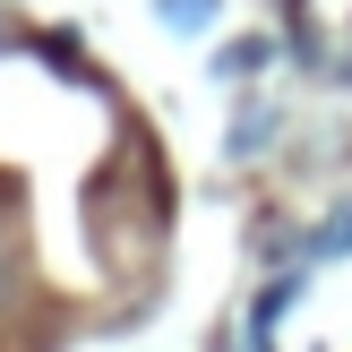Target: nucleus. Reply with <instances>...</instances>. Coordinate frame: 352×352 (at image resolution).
Instances as JSON below:
<instances>
[{"label":"nucleus","instance_id":"obj_1","mask_svg":"<svg viewBox=\"0 0 352 352\" xmlns=\"http://www.w3.org/2000/svg\"><path fill=\"white\" fill-rule=\"evenodd\" d=\"M155 9H164V26H181V34H206L223 17V0H155Z\"/></svg>","mask_w":352,"mask_h":352},{"label":"nucleus","instance_id":"obj_4","mask_svg":"<svg viewBox=\"0 0 352 352\" xmlns=\"http://www.w3.org/2000/svg\"><path fill=\"white\" fill-rule=\"evenodd\" d=\"M267 52H275V43H232V52H215V78H250Z\"/></svg>","mask_w":352,"mask_h":352},{"label":"nucleus","instance_id":"obj_3","mask_svg":"<svg viewBox=\"0 0 352 352\" xmlns=\"http://www.w3.org/2000/svg\"><path fill=\"white\" fill-rule=\"evenodd\" d=\"M267 138H275V103H258L250 120H232V155H258Z\"/></svg>","mask_w":352,"mask_h":352},{"label":"nucleus","instance_id":"obj_2","mask_svg":"<svg viewBox=\"0 0 352 352\" xmlns=\"http://www.w3.org/2000/svg\"><path fill=\"white\" fill-rule=\"evenodd\" d=\"M292 292H301V275H275V284H267V301H258V327H250L258 344L275 336V318H284V309H292Z\"/></svg>","mask_w":352,"mask_h":352},{"label":"nucleus","instance_id":"obj_5","mask_svg":"<svg viewBox=\"0 0 352 352\" xmlns=\"http://www.w3.org/2000/svg\"><path fill=\"white\" fill-rule=\"evenodd\" d=\"M344 250H352V206H344V215H336V223H327V232H318V241H309V258H344Z\"/></svg>","mask_w":352,"mask_h":352},{"label":"nucleus","instance_id":"obj_6","mask_svg":"<svg viewBox=\"0 0 352 352\" xmlns=\"http://www.w3.org/2000/svg\"><path fill=\"white\" fill-rule=\"evenodd\" d=\"M0 52H9V9H0Z\"/></svg>","mask_w":352,"mask_h":352}]
</instances>
